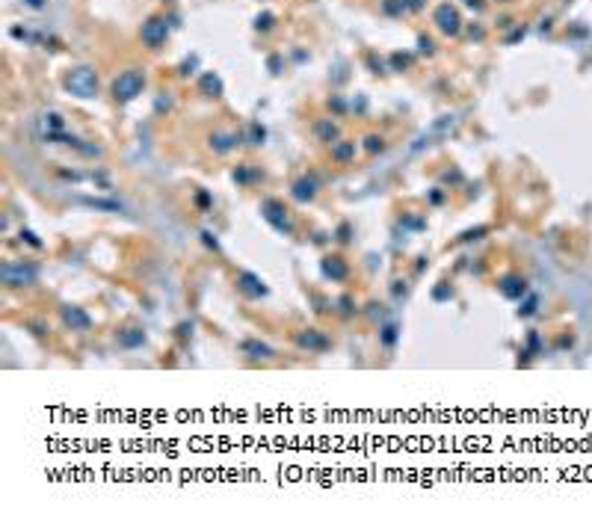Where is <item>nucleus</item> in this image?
Here are the masks:
<instances>
[{
	"mask_svg": "<svg viewBox=\"0 0 592 518\" xmlns=\"http://www.w3.org/2000/svg\"><path fill=\"white\" fill-rule=\"evenodd\" d=\"M119 344H122L125 350L142 347V344H145V332H142V329H125V332H119Z\"/></svg>",
	"mask_w": 592,
	"mask_h": 518,
	"instance_id": "nucleus-13",
	"label": "nucleus"
},
{
	"mask_svg": "<svg viewBox=\"0 0 592 518\" xmlns=\"http://www.w3.org/2000/svg\"><path fill=\"white\" fill-rule=\"evenodd\" d=\"M201 240H204V246H207V249H213V252L219 249V240H216V234H210V231H201Z\"/></svg>",
	"mask_w": 592,
	"mask_h": 518,
	"instance_id": "nucleus-24",
	"label": "nucleus"
},
{
	"mask_svg": "<svg viewBox=\"0 0 592 518\" xmlns=\"http://www.w3.org/2000/svg\"><path fill=\"white\" fill-rule=\"evenodd\" d=\"M261 216L269 222V225L275 228L278 234H293L296 225H293V216H290V210L278 201V198H263L261 201Z\"/></svg>",
	"mask_w": 592,
	"mask_h": 518,
	"instance_id": "nucleus-2",
	"label": "nucleus"
},
{
	"mask_svg": "<svg viewBox=\"0 0 592 518\" xmlns=\"http://www.w3.org/2000/svg\"><path fill=\"white\" fill-rule=\"evenodd\" d=\"M63 83H66L68 92H71V95H77V98H95V95H98V74H95L92 68H86V65L71 68Z\"/></svg>",
	"mask_w": 592,
	"mask_h": 518,
	"instance_id": "nucleus-1",
	"label": "nucleus"
},
{
	"mask_svg": "<svg viewBox=\"0 0 592 518\" xmlns=\"http://www.w3.org/2000/svg\"><path fill=\"white\" fill-rule=\"evenodd\" d=\"M382 148H385V142H382L379 136H367V151H370V154H376V151H382Z\"/></svg>",
	"mask_w": 592,
	"mask_h": 518,
	"instance_id": "nucleus-23",
	"label": "nucleus"
},
{
	"mask_svg": "<svg viewBox=\"0 0 592 518\" xmlns=\"http://www.w3.org/2000/svg\"><path fill=\"white\" fill-rule=\"evenodd\" d=\"M296 344L302 350H308V353H326V350H332V341L326 338V332H320V329H302L296 335Z\"/></svg>",
	"mask_w": 592,
	"mask_h": 518,
	"instance_id": "nucleus-5",
	"label": "nucleus"
},
{
	"mask_svg": "<svg viewBox=\"0 0 592 518\" xmlns=\"http://www.w3.org/2000/svg\"><path fill=\"white\" fill-rule=\"evenodd\" d=\"M196 204H198V207H207V204H210V195H207V193H196Z\"/></svg>",
	"mask_w": 592,
	"mask_h": 518,
	"instance_id": "nucleus-25",
	"label": "nucleus"
},
{
	"mask_svg": "<svg viewBox=\"0 0 592 518\" xmlns=\"http://www.w3.org/2000/svg\"><path fill=\"white\" fill-rule=\"evenodd\" d=\"M317 190H320V187H317L314 178H299L293 187H290V195H293L296 201L305 204V201H314V198H317Z\"/></svg>",
	"mask_w": 592,
	"mask_h": 518,
	"instance_id": "nucleus-12",
	"label": "nucleus"
},
{
	"mask_svg": "<svg viewBox=\"0 0 592 518\" xmlns=\"http://www.w3.org/2000/svg\"><path fill=\"white\" fill-rule=\"evenodd\" d=\"M338 311H341V314H353V311H356L353 296H341V299H338Z\"/></svg>",
	"mask_w": 592,
	"mask_h": 518,
	"instance_id": "nucleus-19",
	"label": "nucleus"
},
{
	"mask_svg": "<svg viewBox=\"0 0 592 518\" xmlns=\"http://www.w3.org/2000/svg\"><path fill=\"white\" fill-rule=\"evenodd\" d=\"M421 51H424V54H432V39H421Z\"/></svg>",
	"mask_w": 592,
	"mask_h": 518,
	"instance_id": "nucleus-29",
	"label": "nucleus"
},
{
	"mask_svg": "<svg viewBox=\"0 0 592 518\" xmlns=\"http://www.w3.org/2000/svg\"><path fill=\"white\" fill-rule=\"evenodd\" d=\"M356 157V142H341V145H335L332 148V160L338 163H347Z\"/></svg>",
	"mask_w": 592,
	"mask_h": 518,
	"instance_id": "nucleus-15",
	"label": "nucleus"
},
{
	"mask_svg": "<svg viewBox=\"0 0 592 518\" xmlns=\"http://www.w3.org/2000/svg\"><path fill=\"white\" fill-rule=\"evenodd\" d=\"M45 128H48V136H51V133H60V130H63V116L48 113V116H45Z\"/></svg>",
	"mask_w": 592,
	"mask_h": 518,
	"instance_id": "nucleus-17",
	"label": "nucleus"
},
{
	"mask_svg": "<svg viewBox=\"0 0 592 518\" xmlns=\"http://www.w3.org/2000/svg\"><path fill=\"white\" fill-rule=\"evenodd\" d=\"M240 353L249 358H272L275 356V350L269 347V344H263L258 338H246V341H240Z\"/></svg>",
	"mask_w": 592,
	"mask_h": 518,
	"instance_id": "nucleus-11",
	"label": "nucleus"
},
{
	"mask_svg": "<svg viewBox=\"0 0 592 518\" xmlns=\"http://www.w3.org/2000/svg\"><path fill=\"white\" fill-rule=\"evenodd\" d=\"M139 36H142V42H145L148 48H160V45L166 42V36H169V27H166L163 18H148V21L142 24Z\"/></svg>",
	"mask_w": 592,
	"mask_h": 518,
	"instance_id": "nucleus-6",
	"label": "nucleus"
},
{
	"mask_svg": "<svg viewBox=\"0 0 592 518\" xmlns=\"http://www.w3.org/2000/svg\"><path fill=\"white\" fill-rule=\"evenodd\" d=\"M409 6H412V9H421V0H409Z\"/></svg>",
	"mask_w": 592,
	"mask_h": 518,
	"instance_id": "nucleus-32",
	"label": "nucleus"
},
{
	"mask_svg": "<svg viewBox=\"0 0 592 518\" xmlns=\"http://www.w3.org/2000/svg\"><path fill=\"white\" fill-rule=\"evenodd\" d=\"M142 86H145V74L136 71V68H128L113 80V98L116 101H133L142 92Z\"/></svg>",
	"mask_w": 592,
	"mask_h": 518,
	"instance_id": "nucleus-3",
	"label": "nucleus"
},
{
	"mask_svg": "<svg viewBox=\"0 0 592 518\" xmlns=\"http://www.w3.org/2000/svg\"><path fill=\"white\" fill-rule=\"evenodd\" d=\"M441 201H444V193H441V190L429 193V204H441Z\"/></svg>",
	"mask_w": 592,
	"mask_h": 518,
	"instance_id": "nucleus-27",
	"label": "nucleus"
},
{
	"mask_svg": "<svg viewBox=\"0 0 592 518\" xmlns=\"http://www.w3.org/2000/svg\"><path fill=\"white\" fill-rule=\"evenodd\" d=\"M0 276H3L6 288H27V285L36 282V267L24 264V261H6L0 267Z\"/></svg>",
	"mask_w": 592,
	"mask_h": 518,
	"instance_id": "nucleus-4",
	"label": "nucleus"
},
{
	"mask_svg": "<svg viewBox=\"0 0 592 518\" xmlns=\"http://www.w3.org/2000/svg\"><path fill=\"white\" fill-rule=\"evenodd\" d=\"M338 133H341V130H338V125H332V122H320V125H317V136H320L323 142L338 139Z\"/></svg>",
	"mask_w": 592,
	"mask_h": 518,
	"instance_id": "nucleus-16",
	"label": "nucleus"
},
{
	"mask_svg": "<svg viewBox=\"0 0 592 518\" xmlns=\"http://www.w3.org/2000/svg\"><path fill=\"white\" fill-rule=\"evenodd\" d=\"M89 204H92V207H101V210H122V204H116V201H101V198H89Z\"/></svg>",
	"mask_w": 592,
	"mask_h": 518,
	"instance_id": "nucleus-20",
	"label": "nucleus"
},
{
	"mask_svg": "<svg viewBox=\"0 0 592 518\" xmlns=\"http://www.w3.org/2000/svg\"><path fill=\"white\" fill-rule=\"evenodd\" d=\"M63 323H66L71 332H86V329L92 326V317H89L83 308H77V305H66V308H63Z\"/></svg>",
	"mask_w": 592,
	"mask_h": 518,
	"instance_id": "nucleus-9",
	"label": "nucleus"
},
{
	"mask_svg": "<svg viewBox=\"0 0 592 518\" xmlns=\"http://www.w3.org/2000/svg\"><path fill=\"white\" fill-rule=\"evenodd\" d=\"M237 291L243 293V296H249V299H261V296H266V285H263L255 273L243 270V273H237Z\"/></svg>",
	"mask_w": 592,
	"mask_h": 518,
	"instance_id": "nucleus-7",
	"label": "nucleus"
},
{
	"mask_svg": "<svg viewBox=\"0 0 592 518\" xmlns=\"http://www.w3.org/2000/svg\"><path fill=\"white\" fill-rule=\"evenodd\" d=\"M261 139H263V130L261 128H252V145H258Z\"/></svg>",
	"mask_w": 592,
	"mask_h": 518,
	"instance_id": "nucleus-28",
	"label": "nucleus"
},
{
	"mask_svg": "<svg viewBox=\"0 0 592 518\" xmlns=\"http://www.w3.org/2000/svg\"><path fill=\"white\" fill-rule=\"evenodd\" d=\"M320 267H323V276L332 279V282H344L350 276V267H347V261L341 258V255H326Z\"/></svg>",
	"mask_w": 592,
	"mask_h": 518,
	"instance_id": "nucleus-10",
	"label": "nucleus"
},
{
	"mask_svg": "<svg viewBox=\"0 0 592 518\" xmlns=\"http://www.w3.org/2000/svg\"><path fill=\"white\" fill-rule=\"evenodd\" d=\"M350 234H353V225L350 222H341L338 225V243H350Z\"/></svg>",
	"mask_w": 592,
	"mask_h": 518,
	"instance_id": "nucleus-21",
	"label": "nucleus"
},
{
	"mask_svg": "<svg viewBox=\"0 0 592 518\" xmlns=\"http://www.w3.org/2000/svg\"><path fill=\"white\" fill-rule=\"evenodd\" d=\"M201 86H204L207 92H213V95L222 92V83H219V77H213V74H204V77H201Z\"/></svg>",
	"mask_w": 592,
	"mask_h": 518,
	"instance_id": "nucleus-18",
	"label": "nucleus"
},
{
	"mask_svg": "<svg viewBox=\"0 0 592 518\" xmlns=\"http://www.w3.org/2000/svg\"><path fill=\"white\" fill-rule=\"evenodd\" d=\"M397 338H400V326L397 323H385L382 329H379V344H382L385 350H394Z\"/></svg>",
	"mask_w": 592,
	"mask_h": 518,
	"instance_id": "nucleus-14",
	"label": "nucleus"
},
{
	"mask_svg": "<svg viewBox=\"0 0 592 518\" xmlns=\"http://www.w3.org/2000/svg\"><path fill=\"white\" fill-rule=\"evenodd\" d=\"M450 293H453L450 288H438V291H435V299H447Z\"/></svg>",
	"mask_w": 592,
	"mask_h": 518,
	"instance_id": "nucleus-30",
	"label": "nucleus"
},
{
	"mask_svg": "<svg viewBox=\"0 0 592 518\" xmlns=\"http://www.w3.org/2000/svg\"><path fill=\"white\" fill-rule=\"evenodd\" d=\"M27 3H30L33 9H39V6H45V0H27Z\"/></svg>",
	"mask_w": 592,
	"mask_h": 518,
	"instance_id": "nucleus-31",
	"label": "nucleus"
},
{
	"mask_svg": "<svg viewBox=\"0 0 592 518\" xmlns=\"http://www.w3.org/2000/svg\"><path fill=\"white\" fill-rule=\"evenodd\" d=\"M261 27H263V30H269V27H272V15H263V18H258V30H261Z\"/></svg>",
	"mask_w": 592,
	"mask_h": 518,
	"instance_id": "nucleus-26",
	"label": "nucleus"
},
{
	"mask_svg": "<svg viewBox=\"0 0 592 518\" xmlns=\"http://www.w3.org/2000/svg\"><path fill=\"white\" fill-rule=\"evenodd\" d=\"M21 240H24V243H30L33 249H42V240L36 237L33 231H27V228H21Z\"/></svg>",
	"mask_w": 592,
	"mask_h": 518,
	"instance_id": "nucleus-22",
	"label": "nucleus"
},
{
	"mask_svg": "<svg viewBox=\"0 0 592 518\" xmlns=\"http://www.w3.org/2000/svg\"><path fill=\"white\" fill-rule=\"evenodd\" d=\"M435 24H438V30H441V33L456 36L459 27H462V18H459V12H456L450 3H444V6H438V9H435Z\"/></svg>",
	"mask_w": 592,
	"mask_h": 518,
	"instance_id": "nucleus-8",
	"label": "nucleus"
}]
</instances>
